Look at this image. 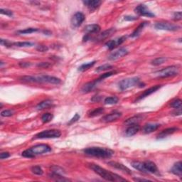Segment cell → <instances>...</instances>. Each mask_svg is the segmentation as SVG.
<instances>
[{
  "mask_svg": "<svg viewBox=\"0 0 182 182\" xmlns=\"http://www.w3.org/2000/svg\"><path fill=\"white\" fill-rule=\"evenodd\" d=\"M97 83V82L96 80H95L94 81L89 82V83H85V85H84L83 87H82L81 91L83 93H90V91H92L95 88V86H96Z\"/></svg>",
  "mask_w": 182,
  "mask_h": 182,
  "instance_id": "obj_23",
  "label": "cell"
},
{
  "mask_svg": "<svg viewBox=\"0 0 182 182\" xmlns=\"http://www.w3.org/2000/svg\"><path fill=\"white\" fill-rule=\"evenodd\" d=\"M108 164L110 167L115 168V169H117L118 170L121 171L122 172L126 173L127 174H132V172L130 169H128L127 167H125L122 164L116 162V161H110V162H108Z\"/></svg>",
  "mask_w": 182,
  "mask_h": 182,
  "instance_id": "obj_15",
  "label": "cell"
},
{
  "mask_svg": "<svg viewBox=\"0 0 182 182\" xmlns=\"http://www.w3.org/2000/svg\"><path fill=\"white\" fill-rule=\"evenodd\" d=\"M34 44L31 42H14L12 43L11 46L16 47H31L33 46Z\"/></svg>",
  "mask_w": 182,
  "mask_h": 182,
  "instance_id": "obj_30",
  "label": "cell"
},
{
  "mask_svg": "<svg viewBox=\"0 0 182 182\" xmlns=\"http://www.w3.org/2000/svg\"><path fill=\"white\" fill-rule=\"evenodd\" d=\"M31 65V63L29 62H21L19 63V66L22 68H26Z\"/></svg>",
  "mask_w": 182,
  "mask_h": 182,
  "instance_id": "obj_49",
  "label": "cell"
},
{
  "mask_svg": "<svg viewBox=\"0 0 182 182\" xmlns=\"http://www.w3.org/2000/svg\"><path fill=\"white\" fill-rule=\"evenodd\" d=\"M52 105H53V101L51 100H46V101L38 103L36 106V108H37V110H44V109H47L51 107Z\"/></svg>",
  "mask_w": 182,
  "mask_h": 182,
  "instance_id": "obj_26",
  "label": "cell"
},
{
  "mask_svg": "<svg viewBox=\"0 0 182 182\" xmlns=\"http://www.w3.org/2000/svg\"><path fill=\"white\" fill-rule=\"evenodd\" d=\"M51 151V148L47 144H41L35 145L32 147L26 149L22 153V155L26 158H34L36 156L46 154Z\"/></svg>",
  "mask_w": 182,
  "mask_h": 182,
  "instance_id": "obj_3",
  "label": "cell"
},
{
  "mask_svg": "<svg viewBox=\"0 0 182 182\" xmlns=\"http://www.w3.org/2000/svg\"><path fill=\"white\" fill-rule=\"evenodd\" d=\"M179 68L176 65H172V66L166 67L163 69L159 70L155 73L156 76L159 78H166L169 77L176 76L179 74Z\"/></svg>",
  "mask_w": 182,
  "mask_h": 182,
  "instance_id": "obj_6",
  "label": "cell"
},
{
  "mask_svg": "<svg viewBox=\"0 0 182 182\" xmlns=\"http://www.w3.org/2000/svg\"><path fill=\"white\" fill-rule=\"evenodd\" d=\"M127 37L126 36H121V37L116 38V39L114 40H110L108 42L105 44V46L108 48L109 50H113L116 48L118 46L121 45L122 43H123L125 40H126Z\"/></svg>",
  "mask_w": 182,
  "mask_h": 182,
  "instance_id": "obj_12",
  "label": "cell"
},
{
  "mask_svg": "<svg viewBox=\"0 0 182 182\" xmlns=\"http://www.w3.org/2000/svg\"><path fill=\"white\" fill-rule=\"evenodd\" d=\"M85 17L82 12L78 11L73 16L70 20V23H71L72 26L73 28H78L81 25L83 24V22L85 21Z\"/></svg>",
  "mask_w": 182,
  "mask_h": 182,
  "instance_id": "obj_10",
  "label": "cell"
},
{
  "mask_svg": "<svg viewBox=\"0 0 182 182\" xmlns=\"http://www.w3.org/2000/svg\"><path fill=\"white\" fill-rule=\"evenodd\" d=\"M36 50L40 52H46L49 50V48L45 45H38L37 46V47H36Z\"/></svg>",
  "mask_w": 182,
  "mask_h": 182,
  "instance_id": "obj_44",
  "label": "cell"
},
{
  "mask_svg": "<svg viewBox=\"0 0 182 182\" xmlns=\"http://www.w3.org/2000/svg\"><path fill=\"white\" fill-rule=\"evenodd\" d=\"M38 30L37 29H34V28H28L26 29H24V30H19L17 31L18 34H32L34 32H36Z\"/></svg>",
  "mask_w": 182,
  "mask_h": 182,
  "instance_id": "obj_36",
  "label": "cell"
},
{
  "mask_svg": "<svg viewBox=\"0 0 182 182\" xmlns=\"http://www.w3.org/2000/svg\"><path fill=\"white\" fill-rule=\"evenodd\" d=\"M171 172L173 174L176 175L179 177L181 176L182 175V163L181 161H178L176 164H174L173 166L172 169H171Z\"/></svg>",
  "mask_w": 182,
  "mask_h": 182,
  "instance_id": "obj_24",
  "label": "cell"
},
{
  "mask_svg": "<svg viewBox=\"0 0 182 182\" xmlns=\"http://www.w3.org/2000/svg\"><path fill=\"white\" fill-rule=\"evenodd\" d=\"M51 170H52V172L56 173V174H61V175H62L63 173H64L63 169H61L60 167H56V166H54V167H51Z\"/></svg>",
  "mask_w": 182,
  "mask_h": 182,
  "instance_id": "obj_41",
  "label": "cell"
},
{
  "mask_svg": "<svg viewBox=\"0 0 182 182\" xmlns=\"http://www.w3.org/2000/svg\"><path fill=\"white\" fill-rule=\"evenodd\" d=\"M53 118V115H52L51 113H45L42 115V121L44 122V123H47V122H49L51 121Z\"/></svg>",
  "mask_w": 182,
  "mask_h": 182,
  "instance_id": "obj_34",
  "label": "cell"
},
{
  "mask_svg": "<svg viewBox=\"0 0 182 182\" xmlns=\"http://www.w3.org/2000/svg\"><path fill=\"white\" fill-rule=\"evenodd\" d=\"M140 127L138 124H134L129 125L126 130H125V135L127 136H132L136 135L140 131Z\"/></svg>",
  "mask_w": 182,
  "mask_h": 182,
  "instance_id": "obj_19",
  "label": "cell"
},
{
  "mask_svg": "<svg viewBox=\"0 0 182 182\" xmlns=\"http://www.w3.org/2000/svg\"><path fill=\"white\" fill-rule=\"evenodd\" d=\"M154 27L159 30H165L169 31H178L180 29V26L178 25L171 24L169 22H157L154 25Z\"/></svg>",
  "mask_w": 182,
  "mask_h": 182,
  "instance_id": "obj_8",
  "label": "cell"
},
{
  "mask_svg": "<svg viewBox=\"0 0 182 182\" xmlns=\"http://www.w3.org/2000/svg\"><path fill=\"white\" fill-rule=\"evenodd\" d=\"M160 124L159 123H148L143 127V133L145 134H150L156 131L160 127Z\"/></svg>",
  "mask_w": 182,
  "mask_h": 182,
  "instance_id": "obj_20",
  "label": "cell"
},
{
  "mask_svg": "<svg viewBox=\"0 0 182 182\" xmlns=\"http://www.w3.org/2000/svg\"><path fill=\"white\" fill-rule=\"evenodd\" d=\"M101 96H98V95H97V96H94L92 98V101L93 102H99L101 101Z\"/></svg>",
  "mask_w": 182,
  "mask_h": 182,
  "instance_id": "obj_50",
  "label": "cell"
},
{
  "mask_svg": "<svg viewBox=\"0 0 182 182\" xmlns=\"http://www.w3.org/2000/svg\"><path fill=\"white\" fill-rule=\"evenodd\" d=\"M181 102H182L180 99H176L174 100V101L172 102V103H171V106H172V108H176V110H181Z\"/></svg>",
  "mask_w": 182,
  "mask_h": 182,
  "instance_id": "obj_38",
  "label": "cell"
},
{
  "mask_svg": "<svg viewBox=\"0 0 182 182\" xmlns=\"http://www.w3.org/2000/svg\"><path fill=\"white\" fill-rule=\"evenodd\" d=\"M161 87V85H158L153 86V87H152V88H149V89H147V90H144V93H142V94H141V95H140V96H139V97H137V99H136V101H140V100L144 99V98H145V97H148V96H149V95H152V93H155L156 91V90H158L159 89V88H160Z\"/></svg>",
  "mask_w": 182,
  "mask_h": 182,
  "instance_id": "obj_18",
  "label": "cell"
},
{
  "mask_svg": "<svg viewBox=\"0 0 182 182\" xmlns=\"http://www.w3.org/2000/svg\"><path fill=\"white\" fill-rule=\"evenodd\" d=\"M118 101H119V99L116 96L108 97L105 99L104 103L105 105H115L117 103Z\"/></svg>",
  "mask_w": 182,
  "mask_h": 182,
  "instance_id": "obj_31",
  "label": "cell"
},
{
  "mask_svg": "<svg viewBox=\"0 0 182 182\" xmlns=\"http://www.w3.org/2000/svg\"><path fill=\"white\" fill-rule=\"evenodd\" d=\"M143 119V116L142 115H137L134 116V117H132L129 119H127L126 121L125 122V124L127 125H131L134 124H138L139 122H140L141 120Z\"/></svg>",
  "mask_w": 182,
  "mask_h": 182,
  "instance_id": "obj_25",
  "label": "cell"
},
{
  "mask_svg": "<svg viewBox=\"0 0 182 182\" xmlns=\"http://www.w3.org/2000/svg\"><path fill=\"white\" fill-rule=\"evenodd\" d=\"M10 156V154L9 152H2L0 154V159H7Z\"/></svg>",
  "mask_w": 182,
  "mask_h": 182,
  "instance_id": "obj_47",
  "label": "cell"
},
{
  "mask_svg": "<svg viewBox=\"0 0 182 182\" xmlns=\"http://www.w3.org/2000/svg\"><path fill=\"white\" fill-rule=\"evenodd\" d=\"M135 11L136 14L139 16H142V17H154L155 15L150 11L149 9L147 8V6L144 4H139L138 6H136V7L135 9Z\"/></svg>",
  "mask_w": 182,
  "mask_h": 182,
  "instance_id": "obj_9",
  "label": "cell"
},
{
  "mask_svg": "<svg viewBox=\"0 0 182 182\" xmlns=\"http://www.w3.org/2000/svg\"><path fill=\"white\" fill-rule=\"evenodd\" d=\"M50 66H51V64L49 62H42L37 64V67L40 68H48Z\"/></svg>",
  "mask_w": 182,
  "mask_h": 182,
  "instance_id": "obj_43",
  "label": "cell"
},
{
  "mask_svg": "<svg viewBox=\"0 0 182 182\" xmlns=\"http://www.w3.org/2000/svg\"><path fill=\"white\" fill-rule=\"evenodd\" d=\"M134 180L136 181H148L149 180H148V179H138V178H135L134 179Z\"/></svg>",
  "mask_w": 182,
  "mask_h": 182,
  "instance_id": "obj_51",
  "label": "cell"
},
{
  "mask_svg": "<svg viewBox=\"0 0 182 182\" xmlns=\"http://www.w3.org/2000/svg\"><path fill=\"white\" fill-rule=\"evenodd\" d=\"M101 1L99 0H86L83 1V4L89 9L90 11L95 10L101 4Z\"/></svg>",
  "mask_w": 182,
  "mask_h": 182,
  "instance_id": "obj_21",
  "label": "cell"
},
{
  "mask_svg": "<svg viewBox=\"0 0 182 182\" xmlns=\"http://www.w3.org/2000/svg\"><path fill=\"white\" fill-rule=\"evenodd\" d=\"M131 166L133 168H135V169L140 171V172L146 173V171H145L144 164H143V162L135 161H133V162H131Z\"/></svg>",
  "mask_w": 182,
  "mask_h": 182,
  "instance_id": "obj_28",
  "label": "cell"
},
{
  "mask_svg": "<svg viewBox=\"0 0 182 182\" xmlns=\"http://www.w3.org/2000/svg\"><path fill=\"white\" fill-rule=\"evenodd\" d=\"M136 19H137V17H133V16H126V17H125V20H126V21H135Z\"/></svg>",
  "mask_w": 182,
  "mask_h": 182,
  "instance_id": "obj_48",
  "label": "cell"
},
{
  "mask_svg": "<svg viewBox=\"0 0 182 182\" xmlns=\"http://www.w3.org/2000/svg\"><path fill=\"white\" fill-rule=\"evenodd\" d=\"M31 172H32L34 174L39 175V176H42L44 174V172H43V169L42 167H39V166H34V167H31Z\"/></svg>",
  "mask_w": 182,
  "mask_h": 182,
  "instance_id": "obj_37",
  "label": "cell"
},
{
  "mask_svg": "<svg viewBox=\"0 0 182 182\" xmlns=\"http://www.w3.org/2000/svg\"><path fill=\"white\" fill-rule=\"evenodd\" d=\"M0 13H1L2 14L8 16V17H11V16L13 15V12L11 10H4V9H1V10H0Z\"/></svg>",
  "mask_w": 182,
  "mask_h": 182,
  "instance_id": "obj_42",
  "label": "cell"
},
{
  "mask_svg": "<svg viewBox=\"0 0 182 182\" xmlns=\"http://www.w3.org/2000/svg\"><path fill=\"white\" fill-rule=\"evenodd\" d=\"M101 26L98 24H90L85 27L84 31L86 33V35L90 36V34L98 33L101 31Z\"/></svg>",
  "mask_w": 182,
  "mask_h": 182,
  "instance_id": "obj_17",
  "label": "cell"
},
{
  "mask_svg": "<svg viewBox=\"0 0 182 182\" xmlns=\"http://www.w3.org/2000/svg\"><path fill=\"white\" fill-rule=\"evenodd\" d=\"M104 113V108H98L95 109L92 111L88 113V116L89 117H95V116H98L100 115H101Z\"/></svg>",
  "mask_w": 182,
  "mask_h": 182,
  "instance_id": "obj_32",
  "label": "cell"
},
{
  "mask_svg": "<svg viewBox=\"0 0 182 182\" xmlns=\"http://www.w3.org/2000/svg\"><path fill=\"white\" fill-rule=\"evenodd\" d=\"M178 129H179L177 128V127H170V128L164 129V130L161 131V133L157 135V139H164L167 137V136L172 135V134H174V133H176Z\"/></svg>",
  "mask_w": 182,
  "mask_h": 182,
  "instance_id": "obj_22",
  "label": "cell"
},
{
  "mask_svg": "<svg viewBox=\"0 0 182 182\" xmlns=\"http://www.w3.org/2000/svg\"><path fill=\"white\" fill-rule=\"evenodd\" d=\"M144 87V84L140 81V79L137 77H133L130 78H126L122 80L119 83V88L121 90H126L129 88L133 87Z\"/></svg>",
  "mask_w": 182,
  "mask_h": 182,
  "instance_id": "obj_5",
  "label": "cell"
},
{
  "mask_svg": "<svg viewBox=\"0 0 182 182\" xmlns=\"http://www.w3.org/2000/svg\"><path fill=\"white\" fill-rule=\"evenodd\" d=\"M128 53V51L125 48H121V49L117 50V51L113 52L109 56L108 58L110 61H116L122 57L126 56Z\"/></svg>",
  "mask_w": 182,
  "mask_h": 182,
  "instance_id": "obj_13",
  "label": "cell"
},
{
  "mask_svg": "<svg viewBox=\"0 0 182 182\" xmlns=\"http://www.w3.org/2000/svg\"><path fill=\"white\" fill-rule=\"evenodd\" d=\"M182 19L181 11H176L174 14V19L175 21H179Z\"/></svg>",
  "mask_w": 182,
  "mask_h": 182,
  "instance_id": "obj_45",
  "label": "cell"
},
{
  "mask_svg": "<svg viewBox=\"0 0 182 182\" xmlns=\"http://www.w3.org/2000/svg\"><path fill=\"white\" fill-rule=\"evenodd\" d=\"M14 112L12 110H5L1 113V115L2 117H10L14 115Z\"/></svg>",
  "mask_w": 182,
  "mask_h": 182,
  "instance_id": "obj_40",
  "label": "cell"
},
{
  "mask_svg": "<svg viewBox=\"0 0 182 182\" xmlns=\"http://www.w3.org/2000/svg\"><path fill=\"white\" fill-rule=\"evenodd\" d=\"M115 32V29L113 28L109 29L108 30L104 31L103 32L101 33V34H98L95 39V41H97V42H101V41H103L105 39H106V38H108V37H110V36H112Z\"/></svg>",
  "mask_w": 182,
  "mask_h": 182,
  "instance_id": "obj_16",
  "label": "cell"
},
{
  "mask_svg": "<svg viewBox=\"0 0 182 182\" xmlns=\"http://www.w3.org/2000/svg\"><path fill=\"white\" fill-rule=\"evenodd\" d=\"M80 117H81V116H80L78 113H76V115H74V117L72 118L71 120H70V122H69V125H71V124H73V123H74V122H77L78 121V120L80 119Z\"/></svg>",
  "mask_w": 182,
  "mask_h": 182,
  "instance_id": "obj_46",
  "label": "cell"
},
{
  "mask_svg": "<svg viewBox=\"0 0 182 182\" xmlns=\"http://www.w3.org/2000/svg\"><path fill=\"white\" fill-rule=\"evenodd\" d=\"M84 153L88 156H95L98 158H110L114 154L113 150L108 148L102 147H89L83 150Z\"/></svg>",
  "mask_w": 182,
  "mask_h": 182,
  "instance_id": "obj_4",
  "label": "cell"
},
{
  "mask_svg": "<svg viewBox=\"0 0 182 182\" xmlns=\"http://www.w3.org/2000/svg\"><path fill=\"white\" fill-rule=\"evenodd\" d=\"M113 68V66L110 64H104L102 65H101V66L97 67L95 70L96 72H102V71H105V70H110Z\"/></svg>",
  "mask_w": 182,
  "mask_h": 182,
  "instance_id": "obj_39",
  "label": "cell"
},
{
  "mask_svg": "<svg viewBox=\"0 0 182 182\" xmlns=\"http://www.w3.org/2000/svg\"><path fill=\"white\" fill-rule=\"evenodd\" d=\"M21 81L25 83H48L51 84H58L61 83V79L56 77L50 76H24L21 78Z\"/></svg>",
  "mask_w": 182,
  "mask_h": 182,
  "instance_id": "obj_2",
  "label": "cell"
},
{
  "mask_svg": "<svg viewBox=\"0 0 182 182\" xmlns=\"http://www.w3.org/2000/svg\"><path fill=\"white\" fill-rule=\"evenodd\" d=\"M146 173H152V174H156L158 172V169L155 163L151 161H146L143 162Z\"/></svg>",
  "mask_w": 182,
  "mask_h": 182,
  "instance_id": "obj_14",
  "label": "cell"
},
{
  "mask_svg": "<svg viewBox=\"0 0 182 182\" xmlns=\"http://www.w3.org/2000/svg\"><path fill=\"white\" fill-rule=\"evenodd\" d=\"M122 113L120 112H113L110 114H108V115H105L104 117L101 118V121L102 122H105V123H108V122H112L114 121H116V120L119 119V118L121 117Z\"/></svg>",
  "mask_w": 182,
  "mask_h": 182,
  "instance_id": "obj_11",
  "label": "cell"
},
{
  "mask_svg": "<svg viewBox=\"0 0 182 182\" xmlns=\"http://www.w3.org/2000/svg\"><path fill=\"white\" fill-rule=\"evenodd\" d=\"M95 63H96V61H92V62H89V63H84V64H82L81 66L78 68V70L81 72L85 71V70H87L88 69H90V68H92L93 65L95 64Z\"/></svg>",
  "mask_w": 182,
  "mask_h": 182,
  "instance_id": "obj_29",
  "label": "cell"
},
{
  "mask_svg": "<svg viewBox=\"0 0 182 182\" xmlns=\"http://www.w3.org/2000/svg\"><path fill=\"white\" fill-rule=\"evenodd\" d=\"M148 24V22H142L141 23V24L139 25L138 27H136L135 29V30L133 31V34H131L130 36L132 38H135V37H137V36L140 35L141 31L143 30V29H144V27L146 26V25Z\"/></svg>",
  "mask_w": 182,
  "mask_h": 182,
  "instance_id": "obj_27",
  "label": "cell"
},
{
  "mask_svg": "<svg viewBox=\"0 0 182 182\" xmlns=\"http://www.w3.org/2000/svg\"><path fill=\"white\" fill-rule=\"evenodd\" d=\"M61 135V133L58 129H49L38 133L34 139H53L58 138Z\"/></svg>",
  "mask_w": 182,
  "mask_h": 182,
  "instance_id": "obj_7",
  "label": "cell"
},
{
  "mask_svg": "<svg viewBox=\"0 0 182 182\" xmlns=\"http://www.w3.org/2000/svg\"><path fill=\"white\" fill-rule=\"evenodd\" d=\"M90 168L93 172L101 176L102 179H105L106 181H127V180L124 178H122L118 174H116L115 173H113L109 171L106 170L104 168L100 167L99 165L95 164H90Z\"/></svg>",
  "mask_w": 182,
  "mask_h": 182,
  "instance_id": "obj_1",
  "label": "cell"
},
{
  "mask_svg": "<svg viewBox=\"0 0 182 182\" xmlns=\"http://www.w3.org/2000/svg\"><path fill=\"white\" fill-rule=\"evenodd\" d=\"M167 60V58L165 57H159V58H156L154 59L153 61H152L151 63L153 65H160L163 64L164 63H165V61Z\"/></svg>",
  "mask_w": 182,
  "mask_h": 182,
  "instance_id": "obj_33",
  "label": "cell"
},
{
  "mask_svg": "<svg viewBox=\"0 0 182 182\" xmlns=\"http://www.w3.org/2000/svg\"><path fill=\"white\" fill-rule=\"evenodd\" d=\"M115 73H116V72H115V71H110V72H108V73H104V74L101 75V76H100L98 78H97V79H95V80H96L97 83H99V82H101V81H103L104 79H105V78H108V77L112 76L113 75H115Z\"/></svg>",
  "mask_w": 182,
  "mask_h": 182,
  "instance_id": "obj_35",
  "label": "cell"
}]
</instances>
